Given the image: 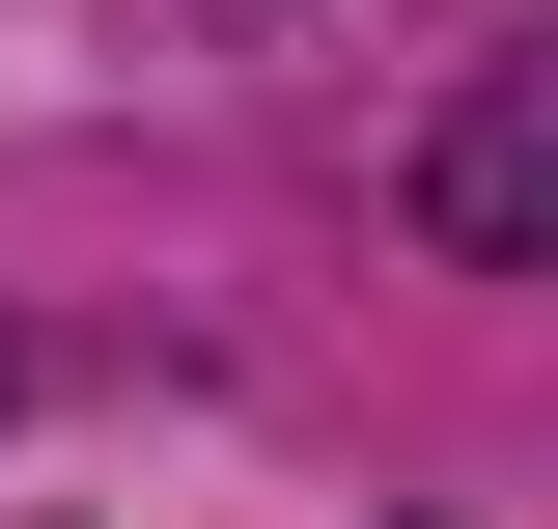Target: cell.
I'll use <instances>...</instances> for the list:
<instances>
[{
  "instance_id": "6da1fadb",
  "label": "cell",
  "mask_w": 558,
  "mask_h": 529,
  "mask_svg": "<svg viewBox=\"0 0 558 529\" xmlns=\"http://www.w3.org/2000/svg\"><path fill=\"white\" fill-rule=\"evenodd\" d=\"M418 251L558 279V57H502V84H447V112H418Z\"/></svg>"
}]
</instances>
